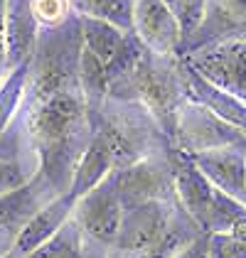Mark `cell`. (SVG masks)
I'll return each instance as SVG.
<instances>
[{"label":"cell","mask_w":246,"mask_h":258,"mask_svg":"<svg viewBox=\"0 0 246 258\" xmlns=\"http://www.w3.org/2000/svg\"><path fill=\"white\" fill-rule=\"evenodd\" d=\"M79 25H82V40L84 47H89L103 64L113 59L121 52L123 42L128 37V32L121 30L118 25L101 18H89V15H79Z\"/></svg>","instance_id":"obj_8"},{"label":"cell","mask_w":246,"mask_h":258,"mask_svg":"<svg viewBox=\"0 0 246 258\" xmlns=\"http://www.w3.org/2000/svg\"><path fill=\"white\" fill-rule=\"evenodd\" d=\"M131 32L141 40L148 52L158 57H175L182 44L180 25L165 0H133Z\"/></svg>","instance_id":"obj_5"},{"label":"cell","mask_w":246,"mask_h":258,"mask_svg":"<svg viewBox=\"0 0 246 258\" xmlns=\"http://www.w3.org/2000/svg\"><path fill=\"white\" fill-rule=\"evenodd\" d=\"M91 128L101 133L108 143L113 155V170H123L145 158L170 153L163 128L138 101L106 96L101 108L91 113Z\"/></svg>","instance_id":"obj_1"},{"label":"cell","mask_w":246,"mask_h":258,"mask_svg":"<svg viewBox=\"0 0 246 258\" xmlns=\"http://www.w3.org/2000/svg\"><path fill=\"white\" fill-rule=\"evenodd\" d=\"M184 64L224 91L246 94V37H226L184 52Z\"/></svg>","instance_id":"obj_4"},{"label":"cell","mask_w":246,"mask_h":258,"mask_svg":"<svg viewBox=\"0 0 246 258\" xmlns=\"http://www.w3.org/2000/svg\"><path fill=\"white\" fill-rule=\"evenodd\" d=\"M30 10L40 30L59 27L69 18H74L72 0H30Z\"/></svg>","instance_id":"obj_13"},{"label":"cell","mask_w":246,"mask_h":258,"mask_svg":"<svg viewBox=\"0 0 246 258\" xmlns=\"http://www.w3.org/2000/svg\"><path fill=\"white\" fill-rule=\"evenodd\" d=\"M5 3L8 0H0V79L8 69V37H5Z\"/></svg>","instance_id":"obj_16"},{"label":"cell","mask_w":246,"mask_h":258,"mask_svg":"<svg viewBox=\"0 0 246 258\" xmlns=\"http://www.w3.org/2000/svg\"><path fill=\"white\" fill-rule=\"evenodd\" d=\"M84 258H123L118 253H113V251H108V253H96V251H84Z\"/></svg>","instance_id":"obj_17"},{"label":"cell","mask_w":246,"mask_h":258,"mask_svg":"<svg viewBox=\"0 0 246 258\" xmlns=\"http://www.w3.org/2000/svg\"><path fill=\"white\" fill-rule=\"evenodd\" d=\"M121 219L123 204L116 195L111 175L99 182L94 189L82 195L72 209V221L82 231L84 251H96V253L113 251L121 231Z\"/></svg>","instance_id":"obj_2"},{"label":"cell","mask_w":246,"mask_h":258,"mask_svg":"<svg viewBox=\"0 0 246 258\" xmlns=\"http://www.w3.org/2000/svg\"><path fill=\"white\" fill-rule=\"evenodd\" d=\"M74 10L79 15L89 18H101L113 25H118L121 30L131 32V10H133V0H72Z\"/></svg>","instance_id":"obj_10"},{"label":"cell","mask_w":246,"mask_h":258,"mask_svg":"<svg viewBox=\"0 0 246 258\" xmlns=\"http://www.w3.org/2000/svg\"><path fill=\"white\" fill-rule=\"evenodd\" d=\"M22 258H84V243L79 226L69 219L47 243H42L40 248H35L32 253H27Z\"/></svg>","instance_id":"obj_9"},{"label":"cell","mask_w":246,"mask_h":258,"mask_svg":"<svg viewBox=\"0 0 246 258\" xmlns=\"http://www.w3.org/2000/svg\"><path fill=\"white\" fill-rule=\"evenodd\" d=\"M111 177L123 209L155 199H177L172 177V153L145 158L123 170H113Z\"/></svg>","instance_id":"obj_3"},{"label":"cell","mask_w":246,"mask_h":258,"mask_svg":"<svg viewBox=\"0 0 246 258\" xmlns=\"http://www.w3.org/2000/svg\"><path fill=\"white\" fill-rule=\"evenodd\" d=\"M207 236H209V258H246V219L236 221L226 231Z\"/></svg>","instance_id":"obj_11"},{"label":"cell","mask_w":246,"mask_h":258,"mask_svg":"<svg viewBox=\"0 0 246 258\" xmlns=\"http://www.w3.org/2000/svg\"><path fill=\"white\" fill-rule=\"evenodd\" d=\"M27 182H30V175L25 170H20V165L0 160V195H8V192L18 189Z\"/></svg>","instance_id":"obj_14"},{"label":"cell","mask_w":246,"mask_h":258,"mask_svg":"<svg viewBox=\"0 0 246 258\" xmlns=\"http://www.w3.org/2000/svg\"><path fill=\"white\" fill-rule=\"evenodd\" d=\"M72 209H74V199H72L69 192L52 199L47 207H42L40 212L25 224V229L20 231L13 251L5 258H22L27 253H32L35 248H40L42 243H47L72 219Z\"/></svg>","instance_id":"obj_7"},{"label":"cell","mask_w":246,"mask_h":258,"mask_svg":"<svg viewBox=\"0 0 246 258\" xmlns=\"http://www.w3.org/2000/svg\"><path fill=\"white\" fill-rule=\"evenodd\" d=\"M165 5L170 8V13L175 15V20L180 25V35H182V44H184L200 30V25L205 20L207 0H165Z\"/></svg>","instance_id":"obj_12"},{"label":"cell","mask_w":246,"mask_h":258,"mask_svg":"<svg viewBox=\"0 0 246 258\" xmlns=\"http://www.w3.org/2000/svg\"><path fill=\"white\" fill-rule=\"evenodd\" d=\"M172 258H209V236L200 234L197 238H192L190 243H184Z\"/></svg>","instance_id":"obj_15"},{"label":"cell","mask_w":246,"mask_h":258,"mask_svg":"<svg viewBox=\"0 0 246 258\" xmlns=\"http://www.w3.org/2000/svg\"><path fill=\"white\" fill-rule=\"evenodd\" d=\"M226 37H246V0H207L205 20L182 44V52Z\"/></svg>","instance_id":"obj_6"}]
</instances>
